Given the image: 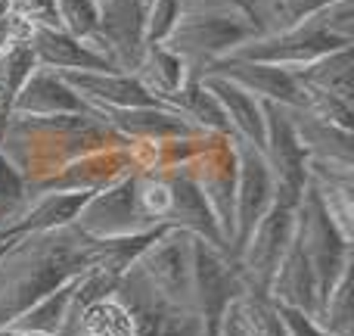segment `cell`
Returning <instances> with one entry per match:
<instances>
[{"mask_svg":"<svg viewBox=\"0 0 354 336\" xmlns=\"http://www.w3.org/2000/svg\"><path fill=\"white\" fill-rule=\"evenodd\" d=\"M100 262L103 243L78 233L72 224L16 237L0 256V330L41 296L72 283Z\"/></svg>","mask_w":354,"mask_h":336,"instance_id":"cell-1","label":"cell"},{"mask_svg":"<svg viewBox=\"0 0 354 336\" xmlns=\"http://www.w3.org/2000/svg\"><path fill=\"white\" fill-rule=\"evenodd\" d=\"M112 147H131V141L93 109L75 116H6L0 122V153L28 187L44 184L81 156Z\"/></svg>","mask_w":354,"mask_h":336,"instance_id":"cell-2","label":"cell"},{"mask_svg":"<svg viewBox=\"0 0 354 336\" xmlns=\"http://www.w3.org/2000/svg\"><path fill=\"white\" fill-rule=\"evenodd\" d=\"M354 44V0H333L330 6L317 10L314 16L301 19L295 25H286L280 31H264L252 41L239 44L224 60H249L268 62V66L295 69L320 60V56L342 50Z\"/></svg>","mask_w":354,"mask_h":336,"instance_id":"cell-3","label":"cell"},{"mask_svg":"<svg viewBox=\"0 0 354 336\" xmlns=\"http://www.w3.org/2000/svg\"><path fill=\"white\" fill-rule=\"evenodd\" d=\"M255 35H261L258 22L230 0H183L180 16L162 44L199 75Z\"/></svg>","mask_w":354,"mask_h":336,"instance_id":"cell-4","label":"cell"},{"mask_svg":"<svg viewBox=\"0 0 354 336\" xmlns=\"http://www.w3.org/2000/svg\"><path fill=\"white\" fill-rule=\"evenodd\" d=\"M128 274L153 299L193 312V233L168 227L131 262Z\"/></svg>","mask_w":354,"mask_h":336,"instance_id":"cell-5","label":"cell"},{"mask_svg":"<svg viewBox=\"0 0 354 336\" xmlns=\"http://www.w3.org/2000/svg\"><path fill=\"white\" fill-rule=\"evenodd\" d=\"M299 200L301 196L274 187L270 209L261 215V221L252 227L243 249L236 252V268L243 274L245 293L268 296L270 281H274L277 268H280L283 256H286L289 243L295 237V209H299Z\"/></svg>","mask_w":354,"mask_h":336,"instance_id":"cell-6","label":"cell"},{"mask_svg":"<svg viewBox=\"0 0 354 336\" xmlns=\"http://www.w3.org/2000/svg\"><path fill=\"white\" fill-rule=\"evenodd\" d=\"M295 240H299L301 252H305L308 265H311L320 302H324L326 293L333 290V283L354 265V249H351L354 240H348L336 227V221L330 218V212L324 209V202L314 193L311 184H305L299 209H295Z\"/></svg>","mask_w":354,"mask_h":336,"instance_id":"cell-7","label":"cell"},{"mask_svg":"<svg viewBox=\"0 0 354 336\" xmlns=\"http://www.w3.org/2000/svg\"><path fill=\"white\" fill-rule=\"evenodd\" d=\"M72 227L91 240H122L156 231L137 202V171L87 196V202L75 215Z\"/></svg>","mask_w":354,"mask_h":336,"instance_id":"cell-8","label":"cell"},{"mask_svg":"<svg viewBox=\"0 0 354 336\" xmlns=\"http://www.w3.org/2000/svg\"><path fill=\"white\" fill-rule=\"evenodd\" d=\"M187 175L205 196L208 209H212L214 221L221 224L227 237V246L233 243V215H236V150H233V137L214 134L193 159L187 162ZM233 256V249H230Z\"/></svg>","mask_w":354,"mask_h":336,"instance_id":"cell-9","label":"cell"},{"mask_svg":"<svg viewBox=\"0 0 354 336\" xmlns=\"http://www.w3.org/2000/svg\"><path fill=\"white\" fill-rule=\"evenodd\" d=\"M147 3L149 0H100V22L91 47L118 72H131L147 47Z\"/></svg>","mask_w":354,"mask_h":336,"instance_id":"cell-10","label":"cell"},{"mask_svg":"<svg viewBox=\"0 0 354 336\" xmlns=\"http://www.w3.org/2000/svg\"><path fill=\"white\" fill-rule=\"evenodd\" d=\"M236 150V215H233V258L249 240L252 227L261 221V215L274 202V175L264 162L261 150L249 147L243 141H233Z\"/></svg>","mask_w":354,"mask_h":336,"instance_id":"cell-11","label":"cell"},{"mask_svg":"<svg viewBox=\"0 0 354 336\" xmlns=\"http://www.w3.org/2000/svg\"><path fill=\"white\" fill-rule=\"evenodd\" d=\"M261 109H264V147H261V156H264V162H268L270 175H274V187L301 196V190H305V184H308L305 150H301L299 137H295L289 106L261 103Z\"/></svg>","mask_w":354,"mask_h":336,"instance_id":"cell-12","label":"cell"},{"mask_svg":"<svg viewBox=\"0 0 354 336\" xmlns=\"http://www.w3.org/2000/svg\"><path fill=\"white\" fill-rule=\"evenodd\" d=\"M137 171L134 159V143L131 147H112V150H97V153H87L81 159L68 162L62 171H56L53 177H47L44 184L28 187V193H50V190H59V193H97V190L115 184L118 177Z\"/></svg>","mask_w":354,"mask_h":336,"instance_id":"cell-13","label":"cell"},{"mask_svg":"<svg viewBox=\"0 0 354 336\" xmlns=\"http://www.w3.org/2000/svg\"><path fill=\"white\" fill-rule=\"evenodd\" d=\"M199 75L227 78L230 85L243 87L245 94H252L261 103H280V106H289V109L305 106V87L295 81V75L289 69H280V66L249 62V60H218L208 69H202Z\"/></svg>","mask_w":354,"mask_h":336,"instance_id":"cell-14","label":"cell"},{"mask_svg":"<svg viewBox=\"0 0 354 336\" xmlns=\"http://www.w3.org/2000/svg\"><path fill=\"white\" fill-rule=\"evenodd\" d=\"M162 175H165V181H168V227L193 233V237L205 240L208 246L224 249L227 256H230L224 231H221V224L214 221L205 196L199 193V187H196L193 177L187 175V168H171V171H162ZM233 262H236V258H233Z\"/></svg>","mask_w":354,"mask_h":336,"instance_id":"cell-15","label":"cell"},{"mask_svg":"<svg viewBox=\"0 0 354 336\" xmlns=\"http://www.w3.org/2000/svg\"><path fill=\"white\" fill-rule=\"evenodd\" d=\"M93 112L131 143H162V141H177V137L205 134V131H199L196 125H189L187 118L177 109H171L168 103L131 106V109H93Z\"/></svg>","mask_w":354,"mask_h":336,"instance_id":"cell-16","label":"cell"},{"mask_svg":"<svg viewBox=\"0 0 354 336\" xmlns=\"http://www.w3.org/2000/svg\"><path fill=\"white\" fill-rule=\"evenodd\" d=\"M115 290L124 296L137 318V336H202V318L189 308L162 306L159 299L147 293L134 277L124 271L118 277Z\"/></svg>","mask_w":354,"mask_h":336,"instance_id":"cell-17","label":"cell"},{"mask_svg":"<svg viewBox=\"0 0 354 336\" xmlns=\"http://www.w3.org/2000/svg\"><path fill=\"white\" fill-rule=\"evenodd\" d=\"M28 41L35 50L37 66L53 72H118L106 56H100L87 41H78L56 25L28 28Z\"/></svg>","mask_w":354,"mask_h":336,"instance_id":"cell-18","label":"cell"},{"mask_svg":"<svg viewBox=\"0 0 354 336\" xmlns=\"http://www.w3.org/2000/svg\"><path fill=\"white\" fill-rule=\"evenodd\" d=\"M59 75L91 109H131V106L162 103L131 72H59Z\"/></svg>","mask_w":354,"mask_h":336,"instance_id":"cell-19","label":"cell"},{"mask_svg":"<svg viewBox=\"0 0 354 336\" xmlns=\"http://www.w3.org/2000/svg\"><path fill=\"white\" fill-rule=\"evenodd\" d=\"M75 112H91V106L62 81L59 72L44 66L28 75L10 106V116H75Z\"/></svg>","mask_w":354,"mask_h":336,"instance_id":"cell-20","label":"cell"},{"mask_svg":"<svg viewBox=\"0 0 354 336\" xmlns=\"http://www.w3.org/2000/svg\"><path fill=\"white\" fill-rule=\"evenodd\" d=\"M59 336H137L134 308L112 290L81 308H68Z\"/></svg>","mask_w":354,"mask_h":336,"instance_id":"cell-21","label":"cell"},{"mask_svg":"<svg viewBox=\"0 0 354 336\" xmlns=\"http://www.w3.org/2000/svg\"><path fill=\"white\" fill-rule=\"evenodd\" d=\"M268 299L277 302V306H286V308H295V312H305L311 318H317V308H320L317 281H314V271L295 237L289 243L286 256H283L280 268H277L274 281H270Z\"/></svg>","mask_w":354,"mask_h":336,"instance_id":"cell-22","label":"cell"},{"mask_svg":"<svg viewBox=\"0 0 354 336\" xmlns=\"http://www.w3.org/2000/svg\"><path fill=\"white\" fill-rule=\"evenodd\" d=\"M292 128L305 150V162H339V166H354V137L351 131L326 122L308 109H289Z\"/></svg>","mask_w":354,"mask_h":336,"instance_id":"cell-23","label":"cell"},{"mask_svg":"<svg viewBox=\"0 0 354 336\" xmlns=\"http://www.w3.org/2000/svg\"><path fill=\"white\" fill-rule=\"evenodd\" d=\"M208 85V91L218 97L221 109L227 116V125H230V137L233 141H243L249 147L261 150L264 147V109L261 100H255L252 94H245L243 87L230 85L227 78H218V75H199Z\"/></svg>","mask_w":354,"mask_h":336,"instance_id":"cell-24","label":"cell"},{"mask_svg":"<svg viewBox=\"0 0 354 336\" xmlns=\"http://www.w3.org/2000/svg\"><path fill=\"white\" fill-rule=\"evenodd\" d=\"M91 193H59V190H50V193H28V206L19 215V221L12 224L10 240L25 237V233H44V231H59L68 227L78 215V209L87 202Z\"/></svg>","mask_w":354,"mask_h":336,"instance_id":"cell-25","label":"cell"},{"mask_svg":"<svg viewBox=\"0 0 354 336\" xmlns=\"http://www.w3.org/2000/svg\"><path fill=\"white\" fill-rule=\"evenodd\" d=\"M292 75L308 94H330L345 103H354V44L295 69Z\"/></svg>","mask_w":354,"mask_h":336,"instance_id":"cell-26","label":"cell"},{"mask_svg":"<svg viewBox=\"0 0 354 336\" xmlns=\"http://www.w3.org/2000/svg\"><path fill=\"white\" fill-rule=\"evenodd\" d=\"M165 103L180 112L189 125H196L199 131H205V134L230 137V125H227L224 109H221L218 97L208 91V85L199 78V75L189 72V78L180 85V91H174Z\"/></svg>","mask_w":354,"mask_h":336,"instance_id":"cell-27","label":"cell"},{"mask_svg":"<svg viewBox=\"0 0 354 336\" xmlns=\"http://www.w3.org/2000/svg\"><path fill=\"white\" fill-rule=\"evenodd\" d=\"M137 81L153 94L156 100L165 103L174 91H180V85L189 78V69L183 66V60L165 47V44H147L137 60V66L131 69Z\"/></svg>","mask_w":354,"mask_h":336,"instance_id":"cell-28","label":"cell"},{"mask_svg":"<svg viewBox=\"0 0 354 336\" xmlns=\"http://www.w3.org/2000/svg\"><path fill=\"white\" fill-rule=\"evenodd\" d=\"M37 69L35 50L28 41V28H19L0 44V122L10 116V106L16 100V94L22 91V85L28 81V75Z\"/></svg>","mask_w":354,"mask_h":336,"instance_id":"cell-29","label":"cell"},{"mask_svg":"<svg viewBox=\"0 0 354 336\" xmlns=\"http://www.w3.org/2000/svg\"><path fill=\"white\" fill-rule=\"evenodd\" d=\"M78 281V277H75ZM72 283L66 287L53 290V293L41 296L35 306H28L10 327L3 330H25V333H44V336H59L62 324H66V315H68V302H72Z\"/></svg>","mask_w":354,"mask_h":336,"instance_id":"cell-30","label":"cell"},{"mask_svg":"<svg viewBox=\"0 0 354 336\" xmlns=\"http://www.w3.org/2000/svg\"><path fill=\"white\" fill-rule=\"evenodd\" d=\"M354 268V265H351ZM351 268L333 283L326 299L320 302L317 324L330 336H354V283H351Z\"/></svg>","mask_w":354,"mask_h":336,"instance_id":"cell-31","label":"cell"},{"mask_svg":"<svg viewBox=\"0 0 354 336\" xmlns=\"http://www.w3.org/2000/svg\"><path fill=\"white\" fill-rule=\"evenodd\" d=\"M25 206H28V184L0 153V243L10 240L12 224L25 212Z\"/></svg>","mask_w":354,"mask_h":336,"instance_id":"cell-32","label":"cell"},{"mask_svg":"<svg viewBox=\"0 0 354 336\" xmlns=\"http://www.w3.org/2000/svg\"><path fill=\"white\" fill-rule=\"evenodd\" d=\"M330 3L333 0H258V28H261V35L264 31H280L286 25L314 16Z\"/></svg>","mask_w":354,"mask_h":336,"instance_id":"cell-33","label":"cell"},{"mask_svg":"<svg viewBox=\"0 0 354 336\" xmlns=\"http://www.w3.org/2000/svg\"><path fill=\"white\" fill-rule=\"evenodd\" d=\"M236 312L239 321H243L245 336H286V327H283L280 315H277V306L268 296L243 293L236 302Z\"/></svg>","mask_w":354,"mask_h":336,"instance_id":"cell-34","label":"cell"},{"mask_svg":"<svg viewBox=\"0 0 354 336\" xmlns=\"http://www.w3.org/2000/svg\"><path fill=\"white\" fill-rule=\"evenodd\" d=\"M100 22V0H56V28L78 41H91Z\"/></svg>","mask_w":354,"mask_h":336,"instance_id":"cell-35","label":"cell"},{"mask_svg":"<svg viewBox=\"0 0 354 336\" xmlns=\"http://www.w3.org/2000/svg\"><path fill=\"white\" fill-rule=\"evenodd\" d=\"M183 0H149L147 3V44H162L180 16Z\"/></svg>","mask_w":354,"mask_h":336,"instance_id":"cell-36","label":"cell"},{"mask_svg":"<svg viewBox=\"0 0 354 336\" xmlns=\"http://www.w3.org/2000/svg\"><path fill=\"white\" fill-rule=\"evenodd\" d=\"M12 19H19L28 28L37 25H56V0H6Z\"/></svg>","mask_w":354,"mask_h":336,"instance_id":"cell-37","label":"cell"},{"mask_svg":"<svg viewBox=\"0 0 354 336\" xmlns=\"http://www.w3.org/2000/svg\"><path fill=\"white\" fill-rule=\"evenodd\" d=\"M277 306V302H274ZM277 315H280L283 327H286V336H330L311 315L305 312H295V308H286V306H277Z\"/></svg>","mask_w":354,"mask_h":336,"instance_id":"cell-38","label":"cell"},{"mask_svg":"<svg viewBox=\"0 0 354 336\" xmlns=\"http://www.w3.org/2000/svg\"><path fill=\"white\" fill-rule=\"evenodd\" d=\"M230 3H236V6H243L245 12H249L252 19L258 22V0H230Z\"/></svg>","mask_w":354,"mask_h":336,"instance_id":"cell-39","label":"cell"},{"mask_svg":"<svg viewBox=\"0 0 354 336\" xmlns=\"http://www.w3.org/2000/svg\"><path fill=\"white\" fill-rule=\"evenodd\" d=\"M0 336H44V333H25V330H0Z\"/></svg>","mask_w":354,"mask_h":336,"instance_id":"cell-40","label":"cell"},{"mask_svg":"<svg viewBox=\"0 0 354 336\" xmlns=\"http://www.w3.org/2000/svg\"><path fill=\"white\" fill-rule=\"evenodd\" d=\"M10 243H12V240H3V243H0V256H3V249H6Z\"/></svg>","mask_w":354,"mask_h":336,"instance_id":"cell-41","label":"cell"}]
</instances>
